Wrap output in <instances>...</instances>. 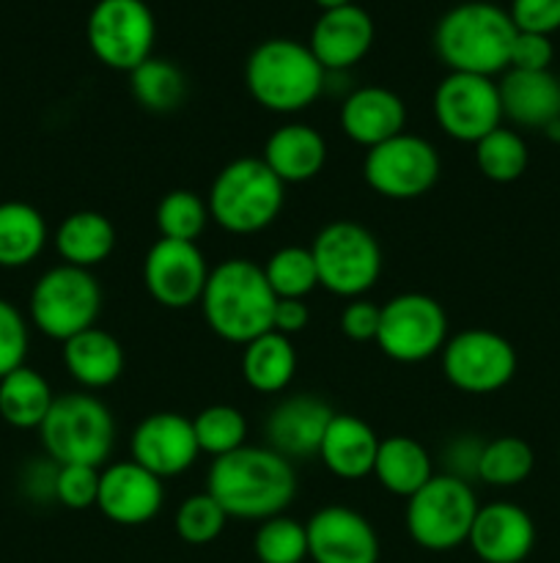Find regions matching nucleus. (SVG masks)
I'll return each mask as SVG.
<instances>
[{
    "mask_svg": "<svg viewBox=\"0 0 560 563\" xmlns=\"http://www.w3.org/2000/svg\"><path fill=\"white\" fill-rule=\"evenodd\" d=\"M206 493L236 520L264 522L283 515L296 495V473L269 445H242L212 462Z\"/></svg>",
    "mask_w": 560,
    "mask_h": 563,
    "instance_id": "obj_1",
    "label": "nucleus"
},
{
    "mask_svg": "<svg viewBox=\"0 0 560 563\" xmlns=\"http://www.w3.org/2000/svg\"><path fill=\"white\" fill-rule=\"evenodd\" d=\"M278 297L269 289L261 264L250 258H225L209 273L201 295L203 322L228 344H250L272 330Z\"/></svg>",
    "mask_w": 560,
    "mask_h": 563,
    "instance_id": "obj_2",
    "label": "nucleus"
},
{
    "mask_svg": "<svg viewBox=\"0 0 560 563\" xmlns=\"http://www.w3.org/2000/svg\"><path fill=\"white\" fill-rule=\"evenodd\" d=\"M514 38L508 11L486 0H470L445 11L434 31V49L450 71L494 77L508 69Z\"/></svg>",
    "mask_w": 560,
    "mask_h": 563,
    "instance_id": "obj_3",
    "label": "nucleus"
},
{
    "mask_svg": "<svg viewBox=\"0 0 560 563\" xmlns=\"http://www.w3.org/2000/svg\"><path fill=\"white\" fill-rule=\"evenodd\" d=\"M245 86L264 110L294 115L311 108L327 86V71L296 38H267L245 64Z\"/></svg>",
    "mask_w": 560,
    "mask_h": 563,
    "instance_id": "obj_4",
    "label": "nucleus"
},
{
    "mask_svg": "<svg viewBox=\"0 0 560 563\" xmlns=\"http://www.w3.org/2000/svg\"><path fill=\"white\" fill-rule=\"evenodd\" d=\"M209 218L223 231L250 236L269 229L285 203V185L261 157L231 159L209 187Z\"/></svg>",
    "mask_w": 560,
    "mask_h": 563,
    "instance_id": "obj_5",
    "label": "nucleus"
},
{
    "mask_svg": "<svg viewBox=\"0 0 560 563\" xmlns=\"http://www.w3.org/2000/svg\"><path fill=\"white\" fill-rule=\"evenodd\" d=\"M38 438L44 454L58 465L102 467L115 445L113 412L93 394L55 396Z\"/></svg>",
    "mask_w": 560,
    "mask_h": 563,
    "instance_id": "obj_6",
    "label": "nucleus"
},
{
    "mask_svg": "<svg viewBox=\"0 0 560 563\" xmlns=\"http://www.w3.org/2000/svg\"><path fill=\"white\" fill-rule=\"evenodd\" d=\"M102 311V286L91 269L60 262L33 284L27 313L33 328L53 341H69L88 328H97Z\"/></svg>",
    "mask_w": 560,
    "mask_h": 563,
    "instance_id": "obj_7",
    "label": "nucleus"
},
{
    "mask_svg": "<svg viewBox=\"0 0 560 563\" xmlns=\"http://www.w3.org/2000/svg\"><path fill=\"white\" fill-rule=\"evenodd\" d=\"M318 269V286L344 300H357L382 278V245L366 225L333 220L311 245Z\"/></svg>",
    "mask_w": 560,
    "mask_h": 563,
    "instance_id": "obj_8",
    "label": "nucleus"
},
{
    "mask_svg": "<svg viewBox=\"0 0 560 563\" xmlns=\"http://www.w3.org/2000/svg\"><path fill=\"white\" fill-rule=\"evenodd\" d=\"M478 509L481 506L472 484L448 473H434L432 482L406 500V533L417 548L448 553L467 544Z\"/></svg>",
    "mask_w": 560,
    "mask_h": 563,
    "instance_id": "obj_9",
    "label": "nucleus"
},
{
    "mask_svg": "<svg viewBox=\"0 0 560 563\" xmlns=\"http://www.w3.org/2000/svg\"><path fill=\"white\" fill-rule=\"evenodd\" d=\"M448 313L434 297L404 291L390 297L379 313L377 346L395 363H423L439 355L448 341Z\"/></svg>",
    "mask_w": 560,
    "mask_h": 563,
    "instance_id": "obj_10",
    "label": "nucleus"
},
{
    "mask_svg": "<svg viewBox=\"0 0 560 563\" xmlns=\"http://www.w3.org/2000/svg\"><path fill=\"white\" fill-rule=\"evenodd\" d=\"M93 58L115 71H132L152 58L157 22L146 0H97L86 22Z\"/></svg>",
    "mask_w": 560,
    "mask_h": 563,
    "instance_id": "obj_11",
    "label": "nucleus"
},
{
    "mask_svg": "<svg viewBox=\"0 0 560 563\" xmlns=\"http://www.w3.org/2000/svg\"><path fill=\"white\" fill-rule=\"evenodd\" d=\"M439 170H443V163L434 143L412 132H401L368 148L362 159L366 185L390 201H412V198L426 196L437 185Z\"/></svg>",
    "mask_w": 560,
    "mask_h": 563,
    "instance_id": "obj_12",
    "label": "nucleus"
},
{
    "mask_svg": "<svg viewBox=\"0 0 560 563\" xmlns=\"http://www.w3.org/2000/svg\"><path fill=\"white\" fill-rule=\"evenodd\" d=\"M516 350L505 335L486 328H470L450 335L439 352L445 379L461 394H497L514 379Z\"/></svg>",
    "mask_w": 560,
    "mask_h": 563,
    "instance_id": "obj_13",
    "label": "nucleus"
},
{
    "mask_svg": "<svg viewBox=\"0 0 560 563\" xmlns=\"http://www.w3.org/2000/svg\"><path fill=\"white\" fill-rule=\"evenodd\" d=\"M434 119L453 141L478 143L503 126L497 82L483 75L450 71L434 91Z\"/></svg>",
    "mask_w": 560,
    "mask_h": 563,
    "instance_id": "obj_14",
    "label": "nucleus"
},
{
    "mask_svg": "<svg viewBox=\"0 0 560 563\" xmlns=\"http://www.w3.org/2000/svg\"><path fill=\"white\" fill-rule=\"evenodd\" d=\"M209 273L212 269H209L206 256L195 242H176L159 236L143 258V286H146L148 297L170 311H184V308L201 302Z\"/></svg>",
    "mask_w": 560,
    "mask_h": 563,
    "instance_id": "obj_15",
    "label": "nucleus"
},
{
    "mask_svg": "<svg viewBox=\"0 0 560 563\" xmlns=\"http://www.w3.org/2000/svg\"><path fill=\"white\" fill-rule=\"evenodd\" d=\"M132 462L157 478H176L190 471L201 456L192 418L181 412H154L143 418L130 440Z\"/></svg>",
    "mask_w": 560,
    "mask_h": 563,
    "instance_id": "obj_16",
    "label": "nucleus"
},
{
    "mask_svg": "<svg viewBox=\"0 0 560 563\" xmlns=\"http://www.w3.org/2000/svg\"><path fill=\"white\" fill-rule=\"evenodd\" d=\"M313 563H379V537L349 506H324L305 522Z\"/></svg>",
    "mask_w": 560,
    "mask_h": 563,
    "instance_id": "obj_17",
    "label": "nucleus"
},
{
    "mask_svg": "<svg viewBox=\"0 0 560 563\" xmlns=\"http://www.w3.org/2000/svg\"><path fill=\"white\" fill-rule=\"evenodd\" d=\"M165 504L163 478L137 462H113L99 476L97 509L115 526H146Z\"/></svg>",
    "mask_w": 560,
    "mask_h": 563,
    "instance_id": "obj_18",
    "label": "nucleus"
},
{
    "mask_svg": "<svg viewBox=\"0 0 560 563\" xmlns=\"http://www.w3.org/2000/svg\"><path fill=\"white\" fill-rule=\"evenodd\" d=\"M333 416V407L318 396L296 394L280 399L269 410L267 423H264L267 445L289 462L318 456V445H322Z\"/></svg>",
    "mask_w": 560,
    "mask_h": 563,
    "instance_id": "obj_19",
    "label": "nucleus"
},
{
    "mask_svg": "<svg viewBox=\"0 0 560 563\" xmlns=\"http://www.w3.org/2000/svg\"><path fill=\"white\" fill-rule=\"evenodd\" d=\"M467 544L483 563H522L536 548V526L522 506L494 500L478 509Z\"/></svg>",
    "mask_w": 560,
    "mask_h": 563,
    "instance_id": "obj_20",
    "label": "nucleus"
},
{
    "mask_svg": "<svg viewBox=\"0 0 560 563\" xmlns=\"http://www.w3.org/2000/svg\"><path fill=\"white\" fill-rule=\"evenodd\" d=\"M373 44V20L366 9L357 3L344 9L322 11L311 31V53L322 64L327 75L351 69L368 55Z\"/></svg>",
    "mask_w": 560,
    "mask_h": 563,
    "instance_id": "obj_21",
    "label": "nucleus"
},
{
    "mask_svg": "<svg viewBox=\"0 0 560 563\" xmlns=\"http://www.w3.org/2000/svg\"><path fill=\"white\" fill-rule=\"evenodd\" d=\"M338 124L351 143L373 148L406 132V104L384 86L355 88L340 102Z\"/></svg>",
    "mask_w": 560,
    "mask_h": 563,
    "instance_id": "obj_22",
    "label": "nucleus"
},
{
    "mask_svg": "<svg viewBox=\"0 0 560 563\" xmlns=\"http://www.w3.org/2000/svg\"><path fill=\"white\" fill-rule=\"evenodd\" d=\"M261 159L283 185H302L322 174L327 163V141L316 126L289 121L267 137Z\"/></svg>",
    "mask_w": 560,
    "mask_h": 563,
    "instance_id": "obj_23",
    "label": "nucleus"
},
{
    "mask_svg": "<svg viewBox=\"0 0 560 563\" xmlns=\"http://www.w3.org/2000/svg\"><path fill=\"white\" fill-rule=\"evenodd\" d=\"M500 88L503 119L525 130H547L560 119V80L552 71L508 69Z\"/></svg>",
    "mask_w": 560,
    "mask_h": 563,
    "instance_id": "obj_24",
    "label": "nucleus"
},
{
    "mask_svg": "<svg viewBox=\"0 0 560 563\" xmlns=\"http://www.w3.org/2000/svg\"><path fill=\"white\" fill-rule=\"evenodd\" d=\"M379 438L362 418L349 412H335L318 445V460L324 462L335 478L344 482H360L371 476L377 462Z\"/></svg>",
    "mask_w": 560,
    "mask_h": 563,
    "instance_id": "obj_25",
    "label": "nucleus"
},
{
    "mask_svg": "<svg viewBox=\"0 0 560 563\" xmlns=\"http://www.w3.org/2000/svg\"><path fill=\"white\" fill-rule=\"evenodd\" d=\"M64 366L80 388L102 390L124 372V350L108 330L88 328L64 341Z\"/></svg>",
    "mask_w": 560,
    "mask_h": 563,
    "instance_id": "obj_26",
    "label": "nucleus"
},
{
    "mask_svg": "<svg viewBox=\"0 0 560 563\" xmlns=\"http://www.w3.org/2000/svg\"><path fill=\"white\" fill-rule=\"evenodd\" d=\"M53 245L64 264L80 269H93L108 262L115 247V225L110 223L108 214L93 212V209H80L60 220L55 229Z\"/></svg>",
    "mask_w": 560,
    "mask_h": 563,
    "instance_id": "obj_27",
    "label": "nucleus"
},
{
    "mask_svg": "<svg viewBox=\"0 0 560 563\" xmlns=\"http://www.w3.org/2000/svg\"><path fill=\"white\" fill-rule=\"evenodd\" d=\"M371 476H377V482L390 495L410 500L417 489L432 482L434 460L423 443L406 438V434H393L388 440H379Z\"/></svg>",
    "mask_w": 560,
    "mask_h": 563,
    "instance_id": "obj_28",
    "label": "nucleus"
},
{
    "mask_svg": "<svg viewBox=\"0 0 560 563\" xmlns=\"http://www.w3.org/2000/svg\"><path fill=\"white\" fill-rule=\"evenodd\" d=\"M47 240V220L36 207L25 201L0 203V267H27L42 256Z\"/></svg>",
    "mask_w": 560,
    "mask_h": 563,
    "instance_id": "obj_29",
    "label": "nucleus"
},
{
    "mask_svg": "<svg viewBox=\"0 0 560 563\" xmlns=\"http://www.w3.org/2000/svg\"><path fill=\"white\" fill-rule=\"evenodd\" d=\"M296 374V350L285 335H258L242 352V377L256 394H283Z\"/></svg>",
    "mask_w": 560,
    "mask_h": 563,
    "instance_id": "obj_30",
    "label": "nucleus"
},
{
    "mask_svg": "<svg viewBox=\"0 0 560 563\" xmlns=\"http://www.w3.org/2000/svg\"><path fill=\"white\" fill-rule=\"evenodd\" d=\"M53 401V388L36 368L20 366L0 379V418L9 427L38 429Z\"/></svg>",
    "mask_w": 560,
    "mask_h": 563,
    "instance_id": "obj_31",
    "label": "nucleus"
},
{
    "mask_svg": "<svg viewBox=\"0 0 560 563\" xmlns=\"http://www.w3.org/2000/svg\"><path fill=\"white\" fill-rule=\"evenodd\" d=\"M130 86L135 102L148 113H173L187 97L184 71L154 55L130 71Z\"/></svg>",
    "mask_w": 560,
    "mask_h": 563,
    "instance_id": "obj_32",
    "label": "nucleus"
},
{
    "mask_svg": "<svg viewBox=\"0 0 560 563\" xmlns=\"http://www.w3.org/2000/svg\"><path fill=\"white\" fill-rule=\"evenodd\" d=\"M533 467H536V454H533L530 445L514 434H503V438L483 443L478 482L500 489L519 487L530 478Z\"/></svg>",
    "mask_w": 560,
    "mask_h": 563,
    "instance_id": "obj_33",
    "label": "nucleus"
},
{
    "mask_svg": "<svg viewBox=\"0 0 560 563\" xmlns=\"http://www.w3.org/2000/svg\"><path fill=\"white\" fill-rule=\"evenodd\" d=\"M527 163H530V152H527L525 137L508 126H497L475 143L478 170L494 185H511V181L522 179Z\"/></svg>",
    "mask_w": 560,
    "mask_h": 563,
    "instance_id": "obj_34",
    "label": "nucleus"
},
{
    "mask_svg": "<svg viewBox=\"0 0 560 563\" xmlns=\"http://www.w3.org/2000/svg\"><path fill=\"white\" fill-rule=\"evenodd\" d=\"M269 289L278 300H305L318 286V269L311 247L285 245L275 251L264 264Z\"/></svg>",
    "mask_w": 560,
    "mask_h": 563,
    "instance_id": "obj_35",
    "label": "nucleus"
},
{
    "mask_svg": "<svg viewBox=\"0 0 560 563\" xmlns=\"http://www.w3.org/2000/svg\"><path fill=\"white\" fill-rule=\"evenodd\" d=\"M157 231L163 240L176 242H195L209 225V203L198 196L195 190H170L159 198L157 212Z\"/></svg>",
    "mask_w": 560,
    "mask_h": 563,
    "instance_id": "obj_36",
    "label": "nucleus"
},
{
    "mask_svg": "<svg viewBox=\"0 0 560 563\" xmlns=\"http://www.w3.org/2000/svg\"><path fill=\"white\" fill-rule=\"evenodd\" d=\"M192 429H195L201 454L214 456V460H220L225 454H234L242 445H247V418L231 405L203 407L192 418Z\"/></svg>",
    "mask_w": 560,
    "mask_h": 563,
    "instance_id": "obj_37",
    "label": "nucleus"
},
{
    "mask_svg": "<svg viewBox=\"0 0 560 563\" xmlns=\"http://www.w3.org/2000/svg\"><path fill=\"white\" fill-rule=\"evenodd\" d=\"M253 553L258 563H302L307 559V533L294 517H269L253 537Z\"/></svg>",
    "mask_w": 560,
    "mask_h": 563,
    "instance_id": "obj_38",
    "label": "nucleus"
},
{
    "mask_svg": "<svg viewBox=\"0 0 560 563\" xmlns=\"http://www.w3.org/2000/svg\"><path fill=\"white\" fill-rule=\"evenodd\" d=\"M228 520L231 517L212 495L198 493L181 500V506L176 509V533L187 544H209L225 531Z\"/></svg>",
    "mask_w": 560,
    "mask_h": 563,
    "instance_id": "obj_39",
    "label": "nucleus"
},
{
    "mask_svg": "<svg viewBox=\"0 0 560 563\" xmlns=\"http://www.w3.org/2000/svg\"><path fill=\"white\" fill-rule=\"evenodd\" d=\"M99 476H102V467L58 465L55 504L66 506V509L71 511H86L91 509V506H97Z\"/></svg>",
    "mask_w": 560,
    "mask_h": 563,
    "instance_id": "obj_40",
    "label": "nucleus"
},
{
    "mask_svg": "<svg viewBox=\"0 0 560 563\" xmlns=\"http://www.w3.org/2000/svg\"><path fill=\"white\" fill-rule=\"evenodd\" d=\"M27 346H31V330L25 317L14 302L0 297V379L25 366Z\"/></svg>",
    "mask_w": 560,
    "mask_h": 563,
    "instance_id": "obj_41",
    "label": "nucleus"
},
{
    "mask_svg": "<svg viewBox=\"0 0 560 563\" xmlns=\"http://www.w3.org/2000/svg\"><path fill=\"white\" fill-rule=\"evenodd\" d=\"M508 16L516 31L552 36L560 31V0H511Z\"/></svg>",
    "mask_w": 560,
    "mask_h": 563,
    "instance_id": "obj_42",
    "label": "nucleus"
},
{
    "mask_svg": "<svg viewBox=\"0 0 560 563\" xmlns=\"http://www.w3.org/2000/svg\"><path fill=\"white\" fill-rule=\"evenodd\" d=\"M483 454V440L475 434H459L450 440L443 451V473L448 476L461 478V482L472 484L478 482V467H481Z\"/></svg>",
    "mask_w": 560,
    "mask_h": 563,
    "instance_id": "obj_43",
    "label": "nucleus"
},
{
    "mask_svg": "<svg viewBox=\"0 0 560 563\" xmlns=\"http://www.w3.org/2000/svg\"><path fill=\"white\" fill-rule=\"evenodd\" d=\"M555 58L552 38L541 36V33H525L516 31L514 44H511L508 69L519 71H549ZM505 69V71H508Z\"/></svg>",
    "mask_w": 560,
    "mask_h": 563,
    "instance_id": "obj_44",
    "label": "nucleus"
},
{
    "mask_svg": "<svg viewBox=\"0 0 560 563\" xmlns=\"http://www.w3.org/2000/svg\"><path fill=\"white\" fill-rule=\"evenodd\" d=\"M379 313H382V306L366 300V297H357V300L346 302V308L340 311L338 328L340 333L349 341H357V344H366V341L377 339L379 330Z\"/></svg>",
    "mask_w": 560,
    "mask_h": 563,
    "instance_id": "obj_45",
    "label": "nucleus"
},
{
    "mask_svg": "<svg viewBox=\"0 0 560 563\" xmlns=\"http://www.w3.org/2000/svg\"><path fill=\"white\" fill-rule=\"evenodd\" d=\"M55 478H58V462L49 456L31 462L22 473V489L27 498L38 500V504H53L55 500Z\"/></svg>",
    "mask_w": 560,
    "mask_h": 563,
    "instance_id": "obj_46",
    "label": "nucleus"
},
{
    "mask_svg": "<svg viewBox=\"0 0 560 563\" xmlns=\"http://www.w3.org/2000/svg\"><path fill=\"white\" fill-rule=\"evenodd\" d=\"M307 322H311V308L305 306V300H278L272 317L275 333L291 339V335L302 333L307 328Z\"/></svg>",
    "mask_w": 560,
    "mask_h": 563,
    "instance_id": "obj_47",
    "label": "nucleus"
},
{
    "mask_svg": "<svg viewBox=\"0 0 560 563\" xmlns=\"http://www.w3.org/2000/svg\"><path fill=\"white\" fill-rule=\"evenodd\" d=\"M322 11H333V9H344V5H351L355 0H313Z\"/></svg>",
    "mask_w": 560,
    "mask_h": 563,
    "instance_id": "obj_48",
    "label": "nucleus"
},
{
    "mask_svg": "<svg viewBox=\"0 0 560 563\" xmlns=\"http://www.w3.org/2000/svg\"><path fill=\"white\" fill-rule=\"evenodd\" d=\"M558 80H560V75H558Z\"/></svg>",
    "mask_w": 560,
    "mask_h": 563,
    "instance_id": "obj_49",
    "label": "nucleus"
}]
</instances>
